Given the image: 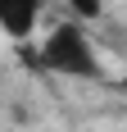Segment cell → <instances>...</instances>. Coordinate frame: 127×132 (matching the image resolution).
I'll list each match as a JSON object with an SVG mask.
<instances>
[{
    "label": "cell",
    "instance_id": "2",
    "mask_svg": "<svg viewBox=\"0 0 127 132\" xmlns=\"http://www.w3.org/2000/svg\"><path fill=\"white\" fill-rule=\"evenodd\" d=\"M41 9H46V0H0V32L9 41H27L37 32Z\"/></svg>",
    "mask_w": 127,
    "mask_h": 132
},
{
    "label": "cell",
    "instance_id": "3",
    "mask_svg": "<svg viewBox=\"0 0 127 132\" xmlns=\"http://www.w3.org/2000/svg\"><path fill=\"white\" fill-rule=\"evenodd\" d=\"M68 5H73L77 14H86V18H100V9H104L100 0H68Z\"/></svg>",
    "mask_w": 127,
    "mask_h": 132
},
{
    "label": "cell",
    "instance_id": "1",
    "mask_svg": "<svg viewBox=\"0 0 127 132\" xmlns=\"http://www.w3.org/2000/svg\"><path fill=\"white\" fill-rule=\"evenodd\" d=\"M32 64L41 68V73H59V78H77V82H104V64L100 55H95V46H91V37L82 32V23H59L46 37V46L41 50H32Z\"/></svg>",
    "mask_w": 127,
    "mask_h": 132
}]
</instances>
